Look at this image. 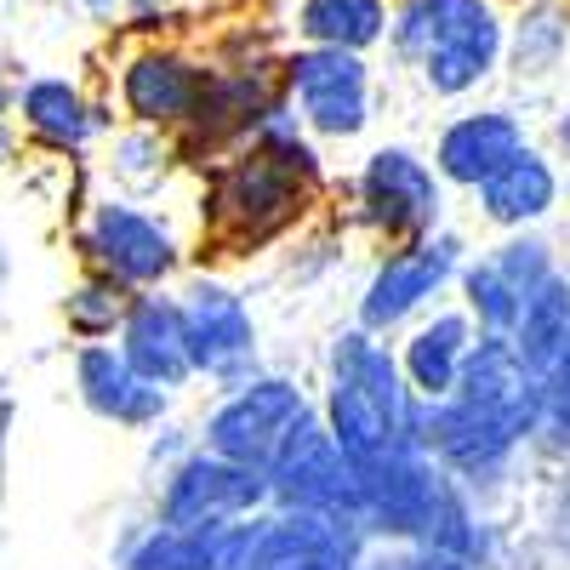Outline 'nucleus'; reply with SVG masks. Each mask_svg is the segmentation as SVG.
Segmentation results:
<instances>
[{
    "instance_id": "nucleus-11",
    "label": "nucleus",
    "mask_w": 570,
    "mask_h": 570,
    "mask_svg": "<svg viewBox=\"0 0 570 570\" xmlns=\"http://www.w3.org/2000/svg\"><path fill=\"white\" fill-rule=\"evenodd\" d=\"M308 394L292 376H246L223 394V405L206 416V445L234 456V462H252V468H268V456L279 451V440L308 416Z\"/></svg>"
},
{
    "instance_id": "nucleus-15",
    "label": "nucleus",
    "mask_w": 570,
    "mask_h": 570,
    "mask_svg": "<svg viewBox=\"0 0 570 570\" xmlns=\"http://www.w3.org/2000/svg\"><path fill=\"white\" fill-rule=\"evenodd\" d=\"M75 383H80V400L91 411L120 422V428H155L171 405V389L149 383V376L126 360V348L120 343L109 348L104 337L75 354Z\"/></svg>"
},
{
    "instance_id": "nucleus-27",
    "label": "nucleus",
    "mask_w": 570,
    "mask_h": 570,
    "mask_svg": "<svg viewBox=\"0 0 570 570\" xmlns=\"http://www.w3.org/2000/svg\"><path fill=\"white\" fill-rule=\"evenodd\" d=\"M491 257L502 263V274H508L525 297L553 274V246L542 240V234H531V228H508V240L491 246Z\"/></svg>"
},
{
    "instance_id": "nucleus-31",
    "label": "nucleus",
    "mask_w": 570,
    "mask_h": 570,
    "mask_svg": "<svg viewBox=\"0 0 570 570\" xmlns=\"http://www.w3.org/2000/svg\"><path fill=\"white\" fill-rule=\"evenodd\" d=\"M559 142H564V149H570V115L559 120Z\"/></svg>"
},
{
    "instance_id": "nucleus-29",
    "label": "nucleus",
    "mask_w": 570,
    "mask_h": 570,
    "mask_svg": "<svg viewBox=\"0 0 570 570\" xmlns=\"http://www.w3.org/2000/svg\"><path fill=\"white\" fill-rule=\"evenodd\" d=\"M115 177H126V183H160L166 177V142L155 126H137L131 137L115 142Z\"/></svg>"
},
{
    "instance_id": "nucleus-1",
    "label": "nucleus",
    "mask_w": 570,
    "mask_h": 570,
    "mask_svg": "<svg viewBox=\"0 0 570 570\" xmlns=\"http://www.w3.org/2000/svg\"><path fill=\"white\" fill-rule=\"evenodd\" d=\"M320 416L331 422L337 445L360 468L376 462V456H389V451L422 445V400L405 383L400 354L365 325L343 331L337 348H331Z\"/></svg>"
},
{
    "instance_id": "nucleus-25",
    "label": "nucleus",
    "mask_w": 570,
    "mask_h": 570,
    "mask_svg": "<svg viewBox=\"0 0 570 570\" xmlns=\"http://www.w3.org/2000/svg\"><path fill=\"white\" fill-rule=\"evenodd\" d=\"M126 308H131V285H120L115 274H91L80 292L69 297V325L80 331L86 343H98V337H109V331H120V320H126Z\"/></svg>"
},
{
    "instance_id": "nucleus-16",
    "label": "nucleus",
    "mask_w": 570,
    "mask_h": 570,
    "mask_svg": "<svg viewBox=\"0 0 570 570\" xmlns=\"http://www.w3.org/2000/svg\"><path fill=\"white\" fill-rule=\"evenodd\" d=\"M525 120L513 109H473L445 120V131L434 137V166L451 188H480L491 171H502L519 149H525Z\"/></svg>"
},
{
    "instance_id": "nucleus-33",
    "label": "nucleus",
    "mask_w": 570,
    "mask_h": 570,
    "mask_svg": "<svg viewBox=\"0 0 570 570\" xmlns=\"http://www.w3.org/2000/svg\"><path fill=\"white\" fill-rule=\"evenodd\" d=\"M0 279H7V257H0Z\"/></svg>"
},
{
    "instance_id": "nucleus-6",
    "label": "nucleus",
    "mask_w": 570,
    "mask_h": 570,
    "mask_svg": "<svg viewBox=\"0 0 570 570\" xmlns=\"http://www.w3.org/2000/svg\"><path fill=\"white\" fill-rule=\"evenodd\" d=\"M279 91L314 137L348 142L371 126V63L354 46L303 40L297 52L279 63Z\"/></svg>"
},
{
    "instance_id": "nucleus-5",
    "label": "nucleus",
    "mask_w": 570,
    "mask_h": 570,
    "mask_svg": "<svg viewBox=\"0 0 570 570\" xmlns=\"http://www.w3.org/2000/svg\"><path fill=\"white\" fill-rule=\"evenodd\" d=\"M314 183L297 171H285L274 155H263L257 142H246L217 177L206 195V217L223 246H268L274 234H285L308 212Z\"/></svg>"
},
{
    "instance_id": "nucleus-10",
    "label": "nucleus",
    "mask_w": 570,
    "mask_h": 570,
    "mask_svg": "<svg viewBox=\"0 0 570 570\" xmlns=\"http://www.w3.org/2000/svg\"><path fill=\"white\" fill-rule=\"evenodd\" d=\"M268 491L274 508H320V513H354L360 519V462L337 445L331 422L308 411L268 456Z\"/></svg>"
},
{
    "instance_id": "nucleus-12",
    "label": "nucleus",
    "mask_w": 570,
    "mask_h": 570,
    "mask_svg": "<svg viewBox=\"0 0 570 570\" xmlns=\"http://www.w3.org/2000/svg\"><path fill=\"white\" fill-rule=\"evenodd\" d=\"M183 320H188V348H195V371L212 383L234 389L257 376V320L246 297L223 279H188L183 292Z\"/></svg>"
},
{
    "instance_id": "nucleus-23",
    "label": "nucleus",
    "mask_w": 570,
    "mask_h": 570,
    "mask_svg": "<svg viewBox=\"0 0 570 570\" xmlns=\"http://www.w3.org/2000/svg\"><path fill=\"white\" fill-rule=\"evenodd\" d=\"M456 292H462V308L480 320V331H508L519 325V308H525V292L502 274V263L485 252V257H468L462 274H456Z\"/></svg>"
},
{
    "instance_id": "nucleus-18",
    "label": "nucleus",
    "mask_w": 570,
    "mask_h": 570,
    "mask_svg": "<svg viewBox=\"0 0 570 570\" xmlns=\"http://www.w3.org/2000/svg\"><path fill=\"white\" fill-rule=\"evenodd\" d=\"M480 343V320L468 308H434L411 320V337L400 343V365L405 383L416 389V400H445L462 383V365Z\"/></svg>"
},
{
    "instance_id": "nucleus-14",
    "label": "nucleus",
    "mask_w": 570,
    "mask_h": 570,
    "mask_svg": "<svg viewBox=\"0 0 570 570\" xmlns=\"http://www.w3.org/2000/svg\"><path fill=\"white\" fill-rule=\"evenodd\" d=\"M212 69H200L195 58L171 52V46H149L137 52L120 75V104L137 126H155V131H177L195 120L200 109V91H206Z\"/></svg>"
},
{
    "instance_id": "nucleus-9",
    "label": "nucleus",
    "mask_w": 570,
    "mask_h": 570,
    "mask_svg": "<svg viewBox=\"0 0 570 570\" xmlns=\"http://www.w3.org/2000/svg\"><path fill=\"white\" fill-rule=\"evenodd\" d=\"M263 508H274L268 473L252 462H234L212 445L188 451L166 473V491H160V519L166 525H183V531H217V525L252 519Z\"/></svg>"
},
{
    "instance_id": "nucleus-21",
    "label": "nucleus",
    "mask_w": 570,
    "mask_h": 570,
    "mask_svg": "<svg viewBox=\"0 0 570 570\" xmlns=\"http://www.w3.org/2000/svg\"><path fill=\"white\" fill-rule=\"evenodd\" d=\"M513 348L519 360H525L537 376L570 354V274H548L537 292L525 297V308H519V325H513Z\"/></svg>"
},
{
    "instance_id": "nucleus-13",
    "label": "nucleus",
    "mask_w": 570,
    "mask_h": 570,
    "mask_svg": "<svg viewBox=\"0 0 570 570\" xmlns=\"http://www.w3.org/2000/svg\"><path fill=\"white\" fill-rule=\"evenodd\" d=\"M80 246H86L91 268L115 274L120 285H131V292H155V285L177 268L171 228L155 212L131 206V200H104L98 212H91Z\"/></svg>"
},
{
    "instance_id": "nucleus-34",
    "label": "nucleus",
    "mask_w": 570,
    "mask_h": 570,
    "mask_svg": "<svg viewBox=\"0 0 570 570\" xmlns=\"http://www.w3.org/2000/svg\"><path fill=\"white\" fill-rule=\"evenodd\" d=\"M91 7H109V0H91Z\"/></svg>"
},
{
    "instance_id": "nucleus-3",
    "label": "nucleus",
    "mask_w": 570,
    "mask_h": 570,
    "mask_svg": "<svg viewBox=\"0 0 570 570\" xmlns=\"http://www.w3.org/2000/svg\"><path fill=\"white\" fill-rule=\"evenodd\" d=\"M537 434L542 400H485L462 389H451L445 400H422V445L451 468V480H497Z\"/></svg>"
},
{
    "instance_id": "nucleus-26",
    "label": "nucleus",
    "mask_w": 570,
    "mask_h": 570,
    "mask_svg": "<svg viewBox=\"0 0 570 570\" xmlns=\"http://www.w3.org/2000/svg\"><path fill=\"white\" fill-rule=\"evenodd\" d=\"M564 40H570V23L559 7H531L525 18H519V35H513V63L519 75H548L564 52Z\"/></svg>"
},
{
    "instance_id": "nucleus-20",
    "label": "nucleus",
    "mask_w": 570,
    "mask_h": 570,
    "mask_svg": "<svg viewBox=\"0 0 570 570\" xmlns=\"http://www.w3.org/2000/svg\"><path fill=\"white\" fill-rule=\"evenodd\" d=\"M18 115H23V126L46 142V149H80L91 131L109 126V115L98 104H86L75 80H58V75L29 80L23 98H18Z\"/></svg>"
},
{
    "instance_id": "nucleus-4",
    "label": "nucleus",
    "mask_w": 570,
    "mask_h": 570,
    "mask_svg": "<svg viewBox=\"0 0 570 570\" xmlns=\"http://www.w3.org/2000/svg\"><path fill=\"white\" fill-rule=\"evenodd\" d=\"M456 502L462 497L451 485V468L428 445H405L360 468V525L371 537L434 542Z\"/></svg>"
},
{
    "instance_id": "nucleus-32",
    "label": "nucleus",
    "mask_w": 570,
    "mask_h": 570,
    "mask_svg": "<svg viewBox=\"0 0 570 570\" xmlns=\"http://www.w3.org/2000/svg\"><path fill=\"white\" fill-rule=\"evenodd\" d=\"M0 109H7V80H0Z\"/></svg>"
},
{
    "instance_id": "nucleus-28",
    "label": "nucleus",
    "mask_w": 570,
    "mask_h": 570,
    "mask_svg": "<svg viewBox=\"0 0 570 570\" xmlns=\"http://www.w3.org/2000/svg\"><path fill=\"white\" fill-rule=\"evenodd\" d=\"M360 570H485L462 553H445L434 542H394L383 537V548H365L360 553Z\"/></svg>"
},
{
    "instance_id": "nucleus-7",
    "label": "nucleus",
    "mask_w": 570,
    "mask_h": 570,
    "mask_svg": "<svg viewBox=\"0 0 570 570\" xmlns=\"http://www.w3.org/2000/svg\"><path fill=\"white\" fill-rule=\"evenodd\" d=\"M462 263H468V252H462L456 234H445V228L416 234V240H400L383 263L371 268V279H365V292H360V325L376 331V337H389V331L422 320L456 285Z\"/></svg>"
},
{
    "instance_id": "nucleus-24",
    "label": "nucleus",
    "mask_w": 570,
    "mask_h": 570,
    "mask_svg": "<svg viewBox=\"0 0 570 570\" xmlns=\"http://www.w3.org/2000/svg\"><path fill=\"white\" fill-rule=\"evenodd\" d=\"M217 531H183V525H166V519H160L155 531H142L126 548V570H212Z\"/></svg>"
},
{
    "instance_id": "nucleus-2",
    "label": "nucleus",
    "mask_w": 570,
    "mask_h": 570,
    "mask_svg": "<svg viewBox=\"0 0 570 570\" xmlns=\"http://www.w3.org/2000/svg\"><path fill=\"white\" fill-rule=\"evenodd\" d=\"M389 40L434 98H468L508 58V23L491 0H400Z\"/></svg>"
},
{
    "instance_id": "nucleus-19",
    "label": "nucleus",
    "mask_w": 570,
    "mask_h": 570,
    "mask_svg": "<svg viewBox=\"0 0 570 570\" xmlns=\"http://www.w3.org/2000/svg\"><path fill=\"white\" fill-rule=\"evenodd\" d=\"M473 195H480V217L491 228H537L559 206V171L542 149L525 142V149H519L502 171H491Z\"/></svg>"
},
{
    "instance_id": "nucleus-17",
    "label": "nucleus",
    "mask_w": 570,
    "mask_h": 570,
    "mask_svg": "<svg viewBox=\"0 0 570 570\" xmlns=\"http://www.w3.org/2000/svg\"><path fill=\"white\" fill-rule=\"evenodd\" d=\"M120 348L126 360L160 389H183L195 371V348H188V320H183V297H160L142 292L131 297L126 320H120Z\"/></svg>"
},
{
    "instance_id": "nucleus-22",
    "label": "nucleus",
    "mask_w": 570,
    "mask_h": 570,
    "mask_svg": "<svg viewBox=\"0 0 570 570\" xmlns=\"http://www.w3.org/2000/svg\"><path fill=\"white\" fill-rule=\"evenodd\" d=\"M292 23H297V35H303V40H320V46H354V52H371V46L389 35L394 7H389V0H303Z\"/></svg>"
},
{
    "instance_id": "nucleus-8",
    "label": "nucleus",
    "mask_w": 570,
    "mask_h": 570,
    "mask_svg": "<svg viewBox=\"0 0 570 570\" xmlns=\"http://www.w3.org/2000/svg\"><path fill=\"white\" fill-rule=\"evenodd\" d=\"M354 206L360 223L383 240H416V234H434L445 217V177L440 166H428L405 142H383L371 149L360 177H354Z\"/></svg>"
},
{
    "instance_id": "nucleus-30",
    "label": "nucleus",
    "mask_w": 570,
    "mask_h": 570,
    "mask_svg": "<svg viewBox=\"0 0 570 570\" xmlns=\"http://www.w3.org/2000/svg\"><path fill=\"white\" fill-rule=\"evenodd\" d=\"M537 400H542V434L548 440H570V354L553 360L542 376H537Z\"/></svg>"
}]
</instances>
